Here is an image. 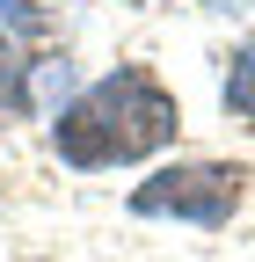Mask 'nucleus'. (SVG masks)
I'll use <instances>...</instances> for the list:
<instances>
[{"mask_svg":"<svg viewBox=\"0 0 255 262\" xmlns=\"http://www.w3.org/2000/svg\"><path fill=\"white\" fill-rule=\"evenodd\" d=\"M241 204V168L226 160H197V168H168L132 189L139 219H189V226H226Z\"/></svg>","mask_w":255,"mask_h":262,"instance_id":"obj_2","label":"nucleus"},{"mask_svg":"<svg viewBox=\"0 0 255 262\" xmlns=\"http://www.w3.org/2000/svg\"><path fill=\"white\" fill-rule=\"evenodd\" d=\"M58 153L73 160V168H117V160H146L153 146L175 139V102L168 88L139 73V66H124V73L95 80L80 102L58 110Z\"/></svg>","mask_w":255,"mask_h":262,"instance_id":"obj_1","label":"nucleus"},{"mask_svg":"<svg viewBox=\"0 0 255 262\" xmlns=\"http://www.w3.org/2000/svg\"><path fill=\"white\" fill-rule=\"evenodd\" d=\"M226 117H241V124H255V37L233 51V66H226Z\"/></svg>","mask_w":255,"mask_h":262,"instance_id":"obj_3","label":"nucleus"}]
</instances>
